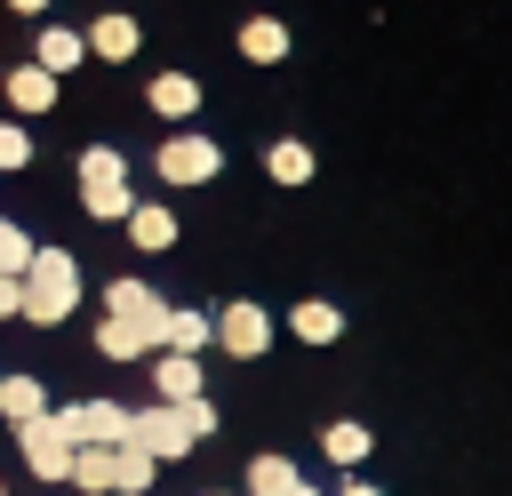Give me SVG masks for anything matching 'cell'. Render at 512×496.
Listing matches in <instances>:
<instances>
[{
	"label": "cell",
	"instance_id": "obj_12",
	"mask_svg": "<svg viewBox=\"0 0 512 496\" xmlns=\"http://www.w3.org/2000/svg\"><path fill=\"white\" fill-rule=\"evenodd\" d=\"M120 224H128V248H144V256H168V248H176V232H184V224H176V208H168V200H144V192H136V208H128Z\"/></svg>",
	"mask_w": 512,
	"mask_h": 496
},
{
	"label": "cell",
	"instance_id": "obj_13",
	"mask_svg": "<svg viewBox=\"0 0 512 496\" xmlns=\"http://www.w3.org/2000/svg\"><path fill=\"white\" fill-rule=\"evenodd\" d=\"M200 392H208V368H200L192 352H152V400L184 408V400H200Z\"/></svg>",
	"mask_w": 512,
	"mask_h": 496
},
{
	"label": "cell",
	"instance_id": "obj_11",
	"mask_svg": "<svg viewBox=\"0 0 512 496\" xmlns=\"http://www.w3.org/2000/svg\"><path fill=\"white\" fill-rule=\"evenodd\" d=\"M144 104H152L168 128H200V80H192V72H152Z\"/></svg>",
	"mask_w": 512,
	"mask_h": 496
},
{
	"label": "cell",
	"instance_id": "obj_33",
	"mask_svg": "<svg viewBox=\"0 0 512 496\" xmlns=\"http://www.w3.org/2000/svg\"><path fill=\"white\" fill-rule=\"evenodd\" d=\"M0 496H8V488H0Z\"/></svg>",
	"mask_w": 512,
	"mask_h": 496
},
{
	"label": "cell",
	"instance_id": "obj_32",
	"mask_svg": "<svg viewBox=\"0 0 512 496\" xmlns=\"http://www.w3.org/2000/svg\"><path fill=\"white\" fill-rule=\"evenodd\" d=\"M216 496H232V488H216Z\"/></svg>",
	"mask_w": 512,
	"mask_h": 496
},
{
	"label": "cell",
	"instance_id": "obj_16",
	"mask_svg": "<svg viewBox=\"0 0 512 496\" xmlns=\"http://www.w3.org/2000/svg\"><path fill=\"white\" fill-rule=\"evenodd\" d=\"M288 336H296V344H312V352L344 344V304H328V296H304V304H288Z\"/></svg>",
	"mask_w": 512,
	"mask_h": 496
},
{
	"label": "cell",
	"instance_id": "obj_25",
	"mask_svg": "<svg viewBox=\"0 0 512 496\" xmlns=\"http://www.w3.org/2000/svg\"><path fill=\"white\" fill-rule=\"evenodd\" d=\"M32 248H40V240H32V232H24L16 216H0V272H8V280H16L24 264H32Z\"/></svg>",
	"mask_w": 512,
	"mask_h": 496
},
{
	"label": "cell",
	"instance_id": "obj_10",
	"mask_svg": "<svg viewBox=\"0 0 512 496\" xmlns=\"http://www.w3.org/2000/svg\"><path fill=\"white\" fill-rule=\"evenodd\" d=\"M0 96H8V112H16V120H40V112H56V104H64V80H48V72L24 56V64H8V72H0Z\"/></svg>",
	"mask_w": 512,
	"mask_h": 496
},
{
	"label": "cell",
	"instance_id": "obj_4",
	"mask_svg": "<svg viewBox=\"0 0 512 496\" xmlns=\"http://www.w3.org/2000/svg\"><path fill=\"white\" fill-rule=\"evenodd\" d=\"M104 320H120L144 352H160V328H168V296L152 288V280H136V272H120L112 288H104Z\"/></svg>",
	"mask_w": 512,
	"mask_h": 496
},
{
	"label": "cell",
	"instance_id": "obj_9",
	"mask_svg": "<svg viewBox=\"0 0 512 496\" xmlns=\"http://www.w3.org/2000/svg\"><path fill=\"white\" fill-rule=\"evenodd\" d=\"M80 40H88V56H96V64H136V56H144V24H136L128 8L88 16V32H80Z\"/></svg>",
	"mask_w": 512,
	"mask_h": 496
},
{
	"label": "cell",
	"instance_id": "obj_18",
	"mask_svg": "<svg viewBox=\"0 0 512 496\" xmlns=\"http://www.w3.org/2000/svg\"><path fill=\"white\" fill-rule=\"evenodd\" d=\"M320 456L344 464V472H360V464L376 456V432H368L360 416H336V424H320Z\"/></svg>",
	"mask_w": 512,
	"mask_h": 496
},
{
	"label": "cell",
	"instance_id": "obj_19",
	"mask_svg": "<svg viewBox=\"0 0 512 496\" xmlns=\"http://www.w3.org/2000/svg\"><path fill=\"white\" fill-rule=\"evenodd\" d=\"M208 344H216V320H208L200 304H168V328H160V352H192V360H200Z\"/></svg>",
	"mask_w": 512,
	"mask_h": 496
},
{
	"label": "cell",
	"instance_id": "obj_20",
	"mask_svg": "<svg viewBox=\"0 0 512 496\" xmlns=\"http://www.w3.org/2000/svg\"><path fill=\"white\" fill-rule=\"evenodd\" d=\"M304 472H296V456H280V448H264V456H248V480H240V496H288Z\"/></svg>",
	"mask_w": 512,
	"mask_h": 496
},
{
	"label": "cell",
	"instance_id": "obj_30",
	"mask_svg": "<svg viewBox=\"0 0 512 496\" xmlns=\"http://www.w3.org/2000/svg\"><path fill=\"white\" fill-rule=\"evenodd\" d=\"M8 8H16V16H48L56 0H8Z\"/></svg>",
	"mask_w": 512,
	"mask_h": 496
},
{
	"label": "cell",
	"instance_id": "obj_29",
	"mask_svg": "<svg viewBox=\"0 0 512 496\" xmlns=\"http://www.w3.org/2000/svg\"><path fill=\"white\" fill-rule=\"evenodd\" d=\"M336 496H384V488H376L368 472H344V488H336Z\"/></svg>",
	"mask_w": 512,
	"mask_h": 496
},
{
	"label": "cell",
	"instance_id": "obj_21",
	"mask_svg": "<svg viewBox=\"0 0 512 496\" xmlns=\"http://www.w3.org/2000/svg\"><path fill=\"white\" fill-rule=\"evenodd\" d=\"M48 408H56V400H48L40 376H24V368L0 376V416H8V424H32V416H48Z\"/></svg>",
	"mask_w": 512,
	"mask_h": 496
},
{
	"label": "cell",
	"instance_id": "obj_2",
	"mask_svg": "<svg viewBox=\"0 0 512 496\" xmlns=\"http://www.w3.org/2000/svg\"><path fill=\"white\" fill-rule=\"evenodd\" d=\"M72 184H80V208H88L96 224H120V216L136 208V184H128V152H120V144H80Z\"/></svg>",
	"mask_w": 512,
	"mask_h": 496
},
{
	"label": "cell",
	"instance_id": "obj_5",
	"mask_svg": "<svg viewBox=\"0 0 512 496\" xmlns=\"http://www.w3.org/2000/svg\"><path fill=\"white\" fill-rule=\"evenodd\" d=\"M208 320H216V352H232V360H264L272 336H280V320H272L256 296H232V304H216Z\"/></svg>",
	"mask_w": 512,
	"mask_h": 496
},
{
	"label": "cell",
	"instance_id": "obj_3",
	"mask_svg": "<svg viewBox=\"0 0 512 496\" xmlns=\"http://www.w3.org/2000/svg\"><path fill=\"white\" fill-rule=\"evenodd\" d=\"M152 176H160L168 192H200V184L224 176V144H216L208 128H168V136L152 144Z\"/></svg>",
	"mask_w": 512,
	"mask_h": 496
},
{
	"label": "cell",
	"instance_id": "obj_31",
	"mask_svg": "<svg viewBox=\"0 0 512 496\" xmlns=\"http://www.w3.org/2000/svg\"><path fill=\"white\" fill-rule=\"evenodd\" d=\"M288 496H320V488H312V480H296V488H288Z\"/></svg>",
	"mask_w": 512,
	"mask_h": 496
},
{
	"label": "cell",
	"instance_id": "obj_8",
	"mask_svg": "<svg viewBox=\"0 0 512 496\" xmlns=\"http://www.w3.org/2000/svg\"><path fill=\"white\" fill-rule=\"evenodd\" d=\"M56 416L72 432V448H120L128 440V408L120 400H56Z\"/></svg>",
	"mask_w": 512,
	"mask_h": 496
},
{
	"label": "cell",
	"instance_id": "obj_24",
	"mask_svg": "<svg viewBox=\"0 0 512 496\" xmlns=\"http://www.w3.org/2000/svg\"><path fill=\"white\" fill-rule=\"evenodd\" d=\"M32 152H40V144H32V128H24V120H0V176L32 168Z\"/></svg>",
	"mask_w": 512,
	"mask_h": 496
},
{
	"label": "cell",
	"instance_id": "obj_23",
	"mask_svg": "<svg viewBox=\"0 0 512 496\" xmlns=\"http://www.w3.org/2000/svg\"><path fill=\"white\" fill-rule=\"evenodd\" d=\"M80 496H112V448H72V472H64Z\"/></svg>",
	"mask_w": 512,
	"mask_h": 496
},
{
	"label": "cell",
	"instance_id": "obj_1",
	"mask_svg": "<svg viewBox=\"0 0 512 496\" xmlns=\"http://www.w3.org/2000/svg\"><path fill=\"white\" fill-rule=\"evenodd\" d=\"M16 288H24V312H16V320L64 328V320L80 312V256H72V248H32V264L16 272Z\"/></svg>",
	"mask_w": 512,
	"mask_h": 496
},
{
	"label": "cell",
	"instance_id": "obj_28",
	"mask_svg": "<svg viewBox=\"0 0 512 496\" xmlns=\"http://www.w3.org/2000/svg\"><path fill=\"white\" fill-rule=\"evenodd\" d=\"M16 312H24V288H16L8 272H0V320H16Z\"/></svg>",
	"mask_w": 512,
	"mask_h": 496
},
{
	"label": "cell",
	"instance_id": "obj_26",
	"mask_svg": "<svg viewBox=\"0 0 512 496\" xmlns=\"http://www.w3.org/2000/svg\"><path fill=\"white\" fill-rule=\"evenodd\" d=\"M96 352H104V360H152V352H144L120 320H96Z\"/></svg>",
	"mask_w": 512,
	"mask_h": 496
},
{
	"label": "cell",
	"instance_id": "obj_17",
	"mask_svg": "<svg viewBox=\"0 0 512 496\" xmlns=\"http://www.w3.org/2000/svg\"><path fill=\"white\" fill-rule=\"evenodd\" d=\"M32 64H40L48 80H72V72L88 64V40H80L72 24H40V40H32Z\"/></svg>",
	"mask_w": 512,
	"mask_h": 496
},
{
	"label": "cell",
	"instance_id": "obj_6",
	"mask_svg": "<svg viewBox=\"0 0 512 496\" xmlns=\"http://www.w3.org/2000/svg\"><path fill=\"white\" fill-rule=\"evenodd\" d=\"M16 456H24V472H32V480L64 488V472H72V432H64V416L48 408V416L16 424Z\"/></svg>",
	"mask_w": 512,
	"mask_h": 496
},
{
	"label": "cell",
	"instance_id": "obj_15",
	"mask_svg": "<svg viewBox=\"0 0 512 496\" xmlns=\"http://www.w3.org/2000/svg\"><path fill=\"white\" fill-rule=\"evenodd\" d=\"M264 176H272L280 192H304V184L320 176V152H312L304 136H272V144H264Z\"/></svg>",
	"mask_w": 512,
	"mask_h": 496
},
{
	"label": "cell",
	"instance_id": "obj_27",
	"mask_svg": "<svg viewBox=\"0 0 512 496\" xmlns=\"http://www.w3.org/2000/svg\"><path fill=\"white\" fill-rule=\"evenodd\" d=\"M160 408H168V400H160ZM176 416H184V432H192V448H200V440H216V400H208V392H200V400H184Z\"/></svg>",
	"mask_w": 512,
	"mask_h": 496
},
{
	"label": "cell",
	"instance_id": "obj_22",
	"mask_svg": "<svg viewBox=\"0 0 512 496\" xmlns=\"http://www.w3.org/2000/svg\"><path fill=\"white\" fill-rule=\"evenodd\" d=\"M152 480H160V464H152L144 448H128V440H120V448H112V496H144Z\"/></svg>",
	"mask_w": 512,
	"mask_h": 496
},
{
	"label": "cell",
	"instance_id": "obj_7",
	"mask_svg": "<svg viewBox=\"0 0 512 496\" xmlns=\"http://www.w3.org/2000/svg\"><path fill=\"white\" fill-rule=\"evenodd\" d=\"M128 448H144L152 464H184V456H192V432H184L176 408L144 400V408H128Z\"/></svg>",
	"mask_w": 512,
	"mask_h": 496
},
{
	"label": "cell",
	"instance_id": "obj_14",
	"mask_svg": "<svg viewBox=\"0 0 512 496\" xmlns=\"http://www.w3.org/2000/svg\"><path fill=\"white\" fill-rule=\"evenodd\" d=\"M232 48H240L248 64H288V48H296V32H288V16H240V32H232Z\"/></svg>",
	"mask_w": 512,
	"mask_h": 496
}]
</instances>
